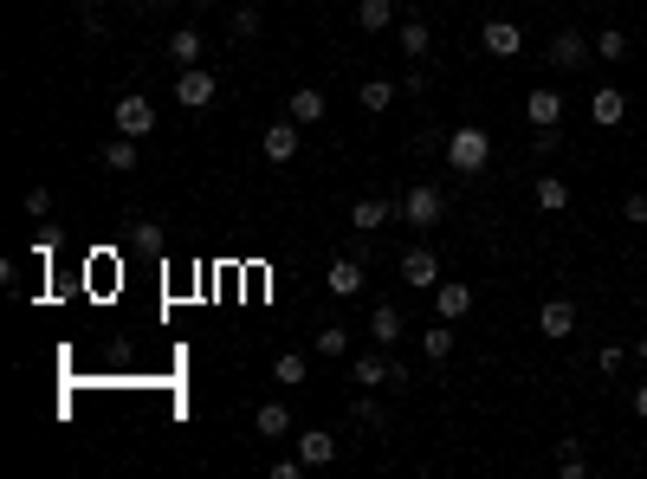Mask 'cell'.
Returning a JSON list of instances; mask_svg holds the SVG:
<instances>
[{"label": "cell", "mask_w": 647, "mask_h": 479, "mask_svg": "<svg viewBox=\"0 0 647 479\" xmlns=\"http://www.w3.org/2000/svg\"><path fill=\"white\" fill-rule=\"evenodd\" d=\"M201 46H208L201 26H175V33H169V59L175 65H201Z\"/></svg>", "instance_id": "ac0fdd59"}, {"label": "cell", "mask_w": 647, "mask_h": 479, "mask_svg": "<svg viewBox=\"0 0 647 479\" xmlns=\"http://www.w3.org/2000/svg\"><path fill=\"white\" fill-rule=\"evenodd\" d=\"M363 259H350V253H343V259H330V272H324V292L330 298H363Z\"/></svg>", "instance_id": "ba28073f"}, {"label": "cell", "mask_w": 647, "mask_h": 479, "mask_svg": "<svg viewBox=\"0 0 647 479\" xmlns=\"http://www.w3.org/2000/svg\"><path fill=\"white\" fill-rule=\"evenodd\" d=\"M525 117L538 123V130H557V123H563V91L538 85V91H531V98H525Z\"/></svg>", "instance_id": "5bb4252c"}, {"label": "cell", "mask_w": 647, "mask_h": 479, "mask_svg": "<svg viewBox=\"0 0 647 479\" xmlns=\"http://www.w3.org/2000/svg\"><path fill=\"white\" fill-rule=\"evenodd\" d=\"M589 117H596L602 130H609V123H622V117H628V98H622V91H615V85H602L596 98H589Z\"/></svg>", "instance_id": "ffe728a7"}, {"label": "cell", "mask_w": 647, "mask_h": 479, "mask_svg": "<svg viewBox=\"0 0 647 479\" xmlns=\"http://www.w3.org/2000/svg\"><path fill=\"white\" fill-rule=\"evenodd\" d=\"M538 331L550 337V344H563V337L576 331V305H570V298H544V305H538Z\"/></svg>", "instance_id": "7c38bea8"}, {"label": "cell", "mask_w": 647, "mask_h": 479, "mask_svg": "<svg viewBox=\"0 0 647 479\" xmlns=\"http://www.w3.org/2000/svg\"><path fill=\"white\" fill-rule=\"evenodd\" d=\"M628 52H635V39H628V33H622V26H602V33H596V59H609V65H622V59H628Z\"/></svg>", "instance_id": "603a6c76"}, {"label": "cell", "mask_w": 647, "mask_h": 479, "mask_svg": "<svg viewBox=\"0 0 647 479\" xmlns=\"http://www.w3.org/2000/svg\"><path fill=\"white\" fill-rule=\"evenodd\" d=\"M104 169H117V175L136 169V136H110L104 143Z\"/></svg>", "instance_id": "d4e9b609"}, {"label": "cell", "mask_w": 647, "mask_h": 479, "mask_svg": "<svg viewBox=\"0 0 647 479\" xmlns=\"http://www.w3.org/2000/svg\"><path fill=\"white\" fill-rule=\"evenodd\" d=\"M531 195H538L544 214H563V208H570V182H563V175H538V182H531Z\"/></svg>", "instance_id": "d6986e66"}, {"label": "cell", "mask_w": 647, "mask_h": 479, "mask_svg": "<svg viewBox=\"0 0 647 479\" xmlns=\"http://www.w3.org/2000/svg\"><path fill=\"white\" fill-rule=\"evenodd\" d=\"M635 415L647 421V382H641V389H635Z\"/></svg>", "instance_id": "74e56055"}, {"label": "cell", "mask_w": 647, "mask_h": 479, "mask_svg": "<svg viewBox=\"0 0 647 479\" xmlns=\"http://www.w3.org/2000/svg\"><path fill=\"white\" fill-rule=\"evenodd\" d=\"M395 221H402V227H440V221H447V195H440L434 182L408 188V195L395 201Z\"/></svg>", "instance_id": "7a4b0ae2"}, {"label": "cell", "mask_w": 647, "mask_h": 479, "mask_svg": "<svg viewBox=\"0 0 647 479\" xmlns=\"http://www.w3.org/2000/svg\"><path fill=\"white\" fill-rule=\"evenodd\" d=\"M78 7H85V13H98V7H104V0H78Z\"/></svg>", "instance_id": "ab89813d"}, {"label": "cell", "mask_w": 647, "mask_h": 479, "mask_svg": "<svg viewBox=\"0 0 647 479\" xmlns=\"http://www.w3.org/2000/svg\"><path fill=\"white\" fill-rule=\"evenodd\" d=\"M253 434H259V441H285V434H292V408H285V402H259Z\"/></svg>", "instance_id": "9a60e30c"}, {"label": "cell", "mask_w": 647, "mask_h": 479, "mask_svg": "<svg viewBox=\"0 0 647 479\" xmlns=\"http://www.w3.org/2000/svg\"><path fill=\"white\" fill-rule=\"evenodd\" d=\"M557 473H563V479H583V473H589V460H583V447H576V441H570V434H563V441H557Z\"/></svg>", "instance_id": "83f0119b"}, {"label": "cell", "mask_w": 647, "mask_h": 479, "mask_svg": "<svg viewBox=\"0 0 647 479\" xmlns=\"http://www.w3.org/2000/svg\"><path fill=\"white\" fill-rule=\"evenodd\" d=\"M110 130H117V136H136V143H143V136L156 130V104L136 98V91H130V98H117V111H110Z\"/></svg>", "instance_id": "277c9868"}, {"label": "cell", "mask_w": 647, "mask_h": 479, "mask_svg": "<svg viewBox=\"0 0 647 479\" xmlns=\"http://www.w3.org/2000/svg\"><path fill=\"white\" fill-rule=\"evenodd\" d=\"M635 357H641V363H647V331H641V337H635Z\"/></svg>", "instance_id": "f35d334b"}, {"label": "cell", "mask_w": 647, "mask_h": 479, "mask_svg": "<svg viewBox=\"0 0 647 479\" xmlns=\"http://www.w3.org/2000/svg\"><path fill=\"white\" fill-rule=\"evenodd\" d=\"M589 52H596V39H583L576 26H563V33L550 39V65H557V72H583Z\"/></svg>", "instance_id": "52a82bcc"}, {"label": "cell", "mask_w": 647, "mask_h": 479, "mask_svg": "<svg viewBox=\"0 0 647 479\" xmlns=\"http://www.w3.org/2000/svg\"><path fill=\"white\" fill-rule=\"evenodd\" d=\"M389 104H395V85H389V78H369V85H363V111H369V117H382Z\"/></svg>", "instance_id": "f546056e"}, {"label": "cell", "mask_w": 647, "mask_h": 479, "mask_svg": "<svg viewBox=\"0 0 647 479\" xmlns=\"http://www.w3.org/2000/svg\"><path fill=\"white\" fill-rule=\"evenodd\" d=\"M421 350H428V357H434V363H447V357H453V324H447V318H440V324H434V331H421Z\"/></svg>", "instance_id": "f1b7e54d"}, {"label": "cell", "mask_w": 647, "mask_h": 479, "mask_svg": "<svg viewBox=\"0 0 647 479\" xmlns=\"http://www.w3.org/2000/svg\"><path fill=\"white\" fill-rule=\"evenodd\" d=\"M214 98H220L214 72H201V65H182V72H175V104H182V111H208Z\"/></svg>", "instance_id": "3957f363"}, {"label": "cell", "mask_w": 647, "mask_h": 479, "mask_svg": "<svg viewBox=\"0 0 647 479\" xmlns=\"http://www.w3.org/2000/svg\"><path fill=\"white\" fill-rule=\"evenodd\" d=\"M622 363H628L622 344H602V350H596V369H602V376H622Z\"/></svg>", "instance_id": "1f68e13d"}, {"label": "cell", "mask_w": 647, "mask_h": 479, "mask_svg": "<svg viewBox=\"0 0 647 479\" xmlns=\"http://www.w3.org/2000/svg\"><path fill=\"white\" fill-rule=\"evenodd\" d=\"M492 162V136L479 130V123H460V130L447 136V169L453 175H486Z\"/></svg>", "instance_id": "6da1fadb"}, {"label": "cell", "mask_w": 647, "mask_h": 479, "mask_svg": "<svg viewBox=\"0 0 647 479\" xmlns=\"http://www.w3.org/2000/svg\"><path fill=\"white\" fill-rule=\"evenodd\" d=\"M227 39H240V46H246V39H259V13H253V7H240V13L227 20Z\"/></svg>", "instance_id": "4dcf8cb0"}, {"label": "cell", "mask_w": 647, "mask_h": 479, "mask_svg": "<svg viewBox=\"0 0 647 479\" xmlns=\"http://www.w3.org/2000/svg\"><path fill=\"white\" fill-rule=\"evenodd\" d=\"M369 344H382V350L402 344V311H395V305H376V311H369Z\"/></svg>", "instance_id": "e0dca14e"}, {"label": "cell", "mask_w": 647, "mask_h": 479, "mask_svg": "<svg viewBox=\"0 0 647 479\" xmlns=\"http://www.w3.org/2000/svg\"><path fill=\"white\" fill-rule=\"evenodd\" d=\"M402 285H408V292H434V285H440V259L428 253V246L402 253Z\"/></svg>", "instance_id": "9c48e42d"}, {"label": "cell", "mask_w": 647, "mask_h": 479, "mask_svg": "<svg viewBox=\"0 0 647 479\" xmlns=\"http://www.w3.org/2000/svg\"><path fill=\"white\" fill-rule=\"evenodd\" d=\"M434 311H440L447 324H460L466 311H473V285H466V279H440V285H434Z\"/></svg>", "instance_id": "8fae6325"}, {"label": "cell", "mask_w": 647, "mask_h": 479, "mask_svg": "<svg viewBox=\"0 0 647 479\" xmlns=\"http://www.w3.org/2000/svg\"><path fill=\"white\" fill-rule=\"evenodd\" d=\"M428 46H434L428 20H402V52H408V59H428Z\"/></svg>", "instance_id": "4316f807"}, {"label": "cell", "mask_w": 647, "mask_h": 479, "mask_svg": "<svg viewBox=\"0 0 647 479\" xmlns=\"http://www.w3.org/2000/svg\"><path fill=\"white\" fill-rule=\"evenodd\" d=\"M195 7H214V0H195Z\"/></svg>", "instance_id": "60d3db41"}, {"label": "cell", "mask_w": 647, "mask_h": 479, "mask_svg": "<svg viewBox=\"0 0 647 479\" xmlns=\"http://www.w3.org/2000/svg\"><path fill=\"white\" fill-rule=\"evenodd\" d=\"M622 221L628 227H647V188H635V195L622 201Z\"/></svg>", "instance_id": "d6a6232c"}, {"label": "cell", "mask_w": 647, "mask_h": 479, "mask_svg": "<svg viewBox=\"0 0 647 479\" xmlns=\"http://www.w3.org/2000/svg\"><path fill=\"white\" fill-rule=\"evenodd\" d=\"M298 130H305L298 117H285V123H266V136H259L266 162H292V156H298Z\"/></svg>", "instance_id": "30bf717a"}, {"label": "cell", "mask_w": 647, "mask_h": 479, "mask_svg": "<svg viewBox=\"0 0 647 479\" xmlns=\"http://www.w3.org/2000/svg\"><path fill=\"white\" fill-rule=\"evenodd\" d=\"M26 214H33V221H46V214H52V188H26Z\"/></svg>", "instance_id": "836d02e7"}, {"label": "cell", "mask_w": 647, "mask_h": 479, "mask_svg": "<svg viewBox=\"0 0 647 479\" xmlns=\"http://www.w3.org/2000/svg\"><path fill=\"white\" fill-rule=\"evenodd\" d=\"M389 221H395V201H382V195H363L350 208V227H356V234H382Z\"/></svg>", "instance_id": "4fadbf2b"}, {"label": "cell", "mask_w": 647, "mask_h": 479, "mask_svg": "<svg viewBox=\"0 0 647 479\" xmlns=\"http://www.w3.org/2000/svg\"><path fill=\"white\" fill-rule=\"evenodd\" d=\"M395 7H402V0H363V7H356V26H363V33H389Z\"/></svg>", "instance_id": "44dd1931"}, {"label": "cell", "mask_w": 647, "mask_h": 479, "mask_svg": "<svg viewBox=\"0 0 647 479\" xmlns=\"http://www.w3.org/2000/svg\"><path fill=\"white\" fill-rule=\"evenodd\" d=\"M272 382H285V389H298V382H311V363L298 357V350H285V357H272Z\"/></svg>", "instance_id": "cb8c5ba5"}, {"label": "cell", "mask_w": 647, "mask_h": 479, "mask_svg": "<svg viewBox=\"0 0 647 479\" xmlns=\"http://www.w3.org/2000/svg\"><path fill=\"white\" fill-rule=\"evenodd\" d=\"M311 344H318V357H350V331H343V324H318Z\"/></svg>", "instance_id": "484cf974"}, {"label": "cell", "mask_w": 647, "mask_h": 479, "mask_svg": "<svg viewBox=\"0 0 647 479\" xmlns=\"http://www.w3.org/2000/svg\"><path fill=\"white\" fill-rule=\"evenodd\" d=\"M356 421H369V428H382V421H389V415H382V402H369V395H363V402H356Z\"/></svg>", "instance_id": "8d00e7d4"}, {"label": "cell", "mask_w": 647, "mask_h": 479, "mask_svg": "<svg viewBox=\"0 0 647 479\" xmlns=\"http://www.w3.org/2000/svg\"><path fill=\"white\" fill-rule=\"evenodd\" d=\"M130 234H136V246H149V253H156V246H162V234H156V221H130Z\"/></svg>", "instance_id": "d590c367"}, {"label": "cell", "mask_w": 647, "mask_h": 479, "mask_svg": "<svg viewBox=\"0 0 647 479\" xmlns=\"http://www.w3.org/2000/svg\"><path fill=\"white\" fill-rule=\"evenodd\" d=\"M402 7H415V0H402Z\"/></svg>", "instance_id": "b9f144b4"}, {"label": "cell", "mask_w": 647, "mask_h": 479, "mask_svg": "<svg viewBox=\"0 0 647 479\" xmlns=\"http://www.w3.org/2000/svg\"><path fill=\"white\" fill-rule=\"evenodd\" d=\"M324 111H330L324 91H318V85H298V91H292V111H285V117H298V123H324Z\"/></svg>", "instance_id": "7402d4cb"}, {"label": "cell", "mask_w": 647, "mask_h": 479, "mask_svg": "<svg viewBox=\"0 0 647 479\" xmlns=\"http://www.w3.org/2000/svg\"><path fill=\"white\" fill-rule=\"evenodd\" d=\"M389 376H395V357L389 350H363V357H350V382L356 389H389Z\"/></svg>", "instance_id": "8992f818"}, {"label": "cell", "mask_w": 647, "mask_h": 479, "mask_svg": "<svg viewBox=\"0 0 647 479\" xmlns=\"http://www.w3.org/2000/svg\"><path fill=\"white\" fill-rule=\"evenodd\" d=\"M557 143H563V123H557V130H538V136H531V149H538V156H557Z\"/></svg>", "instance_id": "e575fe53"}, {"label": "cell", "mask_w": 647, "mask_h": 479, "mask_svg": "<svg viewBox=\"0 0 647 479\" xmlns=\"http://www.w3.org/2000/svg\"><path fill=\"white\" fill-rule=\"evenodd\" d=\"M479 46H486L492 59H518V52H525V26L518 20H479Z\"/></svg>", "instance_id": "5b68a950"}, {"label": "cell", "mask_w": 647, "mask_h": 479, "mask_svg": "<svg viewBox=\"0 0 647 479\" xmlns=\"http://www.w3.org/2000/svg\"><path fill=\"white\" fill-rule=\"evenodd\" d=\"M298 460H305V467H330V460H337V434L305 428V434H298Z\"/></svg>", "instance_id": "2e32d148"}]
</instances>
